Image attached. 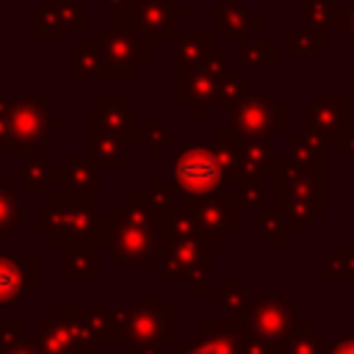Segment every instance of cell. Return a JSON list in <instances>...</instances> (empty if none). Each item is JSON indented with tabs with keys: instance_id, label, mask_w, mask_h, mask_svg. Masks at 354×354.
<instances>
[{
	"instance_id": "cell-1",
	"label": "cell",
	"mask_w": 354,
	"mask_h": 354,
	"mask_svg": "<svg viewBox=\"0 0 354 354\" xmlns=\"http://www.w3.org/2000/svg\"><path fill=\"white\" fill-rule=\"evenodd\" d=\"M174 177H177V183H180L185 191L205 194V191H210V188L218 183L221 166H218V158H216L210 149H185V152L177 158Z\"/></svg>"
},
{
	"instance_id": "cell-2",
	"label": "cell",
	"mask_w": 354,
	"mask_h": 354,
	"mask_svg": "<svg viewBox=\"0 0 354 354\" xmlns=\"http://www.w3.org/2000/svg\"><path fill=\"white\" fill-rule=\"evenodd\" d=\"M22 282H25L22 266L19 263H11V260H0V304L14 301L25 290Z\"/></svg>"
},
{
	"instance_id": "cell-3",
	"label": "cell",
	"mask_w": 354,
	"mask_h": 354,
	"mask_svg": "<svg viewBox=\"0 0 354 354\" xmlns=\"http://www.w3.org/2000/svg\"><path fill=\"white\" fill-rule=\"evenodd\" d=\"M17 221V202L11 194L0 191V227H11Z\"/></svg>"
},
{
	"instance_id": "cell-4",
	"label": "cell",
	"mask_w": 354,
	"mask_h": 354,
	"mask_svg": "<svg viewBox=\"0 0 354 354\" xmlns=\"http://www.w3.org/2000/svg\"><path fill=\"white\" fill-rule=\"evenodd\" d=\"M335 354H354V340H346V343H340V346L335 348Z\"/></svg>"
},
{
	"instance_id": "cell-5",
	"label": "cell",
	"mask_w": 354,
	"mask_h": 354,
	"mask_svg": "<svg viewBox=\"0 0 354 354\" xmlns=\"http://www.w3.org/2000/svg\"><path fill=\"white\" fill-rule=\"evenodd\" d=\"M14 354H33V351H30V348H28V346H25V348H22V346H19V348H14Z\"/></svg>"
}]
</instances>
